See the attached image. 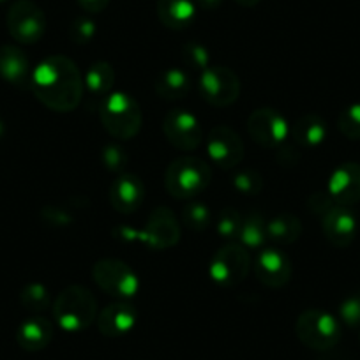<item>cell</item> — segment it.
<instances>
[{"label": "cell", "instance_id": "cell-1", "mask_svg": "<svg viewBox=\"0 0 360 360\" xmlns=\"http://www.w3.org/2000/svg\"><path fill=\"white\" fill-rule=\"evenodd\" d=\"M30 90L46 108L72 112L82 103L85 82L78 65L65 55H51L32 69Z\"/></svg>", "mask_w": 360, "mask_h": 360}, {"label": "cell", "instance_id": "cell-2", "mask_svg": "<svg viewBox=\"0 0 360 360\" xmlns=\"http://www.w3.org/2000/svg\"><path fill=\"white\" fill-rule=\"evenodd\" d=\"M53 318L65 332H82L98 320V300L89 288L71 285L53 300Z\"/></svg>", "mask_w": 360, "mask_h": 360}, {"label": "cell", "instance_id": "cell-3", "mask_svg": "<svg viewBox=\"0 0 360 360\" xmlns=\"http://www.w3.org/2000/svg\"><path fill=\"white\" fill-rule=\"evenodd\" d=\"M210 166L195 155H182L169 162L165 173V188L173 198L189 200L203 193L210 184Z\"/></svg>", "mask_w": 360, "mask_h": 360}, {"label": "cell", "instance_id": "cell-4", "mask_svg": "<svg viewBox=\"0 0 360 360\" xmlns=\"http://www.w3.org/2000/svg\"><path fill=\"white\" fill-rule=\"evenodd\" d=\"M99 117L105 129L117 140H131L141 129V108L133 96L110 92L99 106Z\"/></svg>", "mask_w": 360, "mask_h": 360}, {"label": "cell", "instance_id": "cell-5", "mask_svg": "<svg viewBox=\"0 0 360 360\" xmlns=\"http://www.w3.org/2000/svg\"><path fill=\"white\" fill-rule=\"evenodd\" d=\"M297 338L304 346L316 352H328L341 339V323L323 309H306L295 323Z\"/></svg>", "mask_w": 360, "mask_h": 360}, {"label": "cell", "instance_id": "cell-6", "mask_svg": "<svg viewBox=\"0 0 360 360\" xmlns=\"http://www.w3.org/2000/svg\"><path fill=\"white\" fill-rule=\"evenodd\" d=\"M92 278L103 292L120 300L133 299L140 290V279L136 272L122 259L105 258L96 262Z\"/></svg>", "mask_w": 360, "mask_h": 360}, {"label": "cell", "instance_id": "cell-7", "mask_svg": "<svg viewBox=\"0 0 360 360\" xmlns=\"http://www.w3.org/2000/svg\"><path fill=\"white\" fill-rule=\"evenodd\" d=\"M251 266L249 251L240 242H228L214 252L209 263V276L219 286L230 288L245 279Z\"/></svg>", "mask_w": 360, "mask_h": 360}, {"label": "cell", "instance_id": "cell-8", "mask_svg": "<svg viewBox=\"0 0 360 360\" xmlns=\"http://www.w3.org/2000/svg\"><path fill=\"white\" fill-rule=\"evenodd\" d=\"M198 90L203 101L216 108H224L238 99L240 79L230 68L210 65L200 75Z\"/></svg>", "mask_w": 360, "mask_h": 360}, {"label": "cell", "instance_id": "cell-9", "mask_svg": "<svg viewBox=\"0 0 360 360\" xmlns=\"http://www.w3.org/2000/svg\"><path fill=\"white\" fill-rule=\"evenodd\" d=\"M8 30L22 44H36L46 30V16L32 0H16L8 11Z\"/></svg>", "mask_w": 360, "mask_h": 360}, {"label": "cell", "instance_id": "cell-10", "mask_svg": "<svg viewBox=\"0 0 360 360\" xmlns=\"http://www.w3.org/2000/svg\"><path fill=\"white\" fill-rule=\"evenodd\" d=\"M162 133L166 140L179 150H195L203 140V129L196 115L184 108L169 110L162 120Z\"/></svg>", "mask_w": 360, "mask_h": 360}, {"label": "cell", "instance_id": "cell-11", "mask_svg": "<svg viewBox=\"0 0 360 360\" xmlns=\"http://www.w3.org/2000/svg\"><path fill=\"white\" fill-rule=\"evenodd\" d=\"M248 131L262 147L276 148L290 138V124L274 108H258L248 120Z\"/></svg>", "mask_w": 360, "mask_h": 360}, {"label": "cell", "instance_id": "cell-12", "mask_svg": "<svg viewBox=\"0 0 360 360\" xmlns=\"http://www.w3.org/2000/svg\"><path fill=\"white\" fill-rule=\"evenodd\" d=\"M131 238L159 251V249L173 248L179 242L180 228L172 210L159 207L148 217L147 228L143 231H136L133 237H127L126 240H131Z\"/></svg>", "mask_w": 360, "mask_h": 360}, {"label": "cell", "instance_id": "cell-13", "mask_svg": "<svg viewBox=\"0 0 360 360\" xmlns=\"http://www.w3.org/2000/svg\"><path fill=\"white\" fill-rule=\"evenodd\" d=\"M210 161L223 169L237 168L244 159V143L233 129L226 126L214 127L207 138Z\"/></svg>", "mask_w": 360, "mask_h": 360}, {"label": "cell", "instance_id": "cell-14", "mask_svg": "<svg viewBox=\"0 0 360 360\" xmlns=\"http://www.w3.org/2000/svg\"><path fill=\"white\" fill-rule=\"evenodd\" d=\"M255 272L259 283L269 288H281L292 279L293 266L288 256L276 248L259 249L255 262Z\"/></svg>", "mask_w": 360, "mask_h": 360}, {"label": "cell", "instance_id": "cell-15", "mask_svg": "<svg viewBox=\"0 0 360 360\" xmlns=\"http://www.w3.org/2000/svg\"><path fill=\"white\" fill-rule=\"evenodd\" d=\"M327 193L335 205L352 207L360 202V162H342L332 172Z\"/></svg>", "mask_w": 360, "mask_h": 360}, {"label": "cell", "instance_id": "cell-16", "mask_svg": "<svg viewBox=\"0 0 360 360\" xmlns=\"http://www.w3.org/2000/svg\"><path fill=\"white\" fill-rule=\"evenodd\" d=\"M321 230L325 238L335 248H348L356 237L359 223L349 207L335 205L321 219Z\"/></svg>", "mask_w": 360, "mask_h": 360}, {"label": "cell", "instance_id": "cell-17", "mask_svg": "<svg viewBox=\"0 0 360 360\" xmlns=\"http://www.w3.org/2000/svg\"><path fill=\"white\" fill-rule=\"evenodd\" d=\"M145 188L140 176L133 173H120L110 188V203L120 214H133L141 207Z\"/></svg>", "mask_w": 360, "mask_h": 360}, {"label": "cell", "instance_id": "cell-18", "mask_svg": "<svg viewBox=\"0 0 360 360\" xmlns=\"http://www.w3.org/2000/svg\"><path fill=\"white\" fill-rule=\"evenodd\" d=\"M138 321V311L127 302H115L98 313L99 332L106 338H122L134 328Z\"/></svg>", "mask_w": 360, "mask_h": 360}, {"label": "cell", "instance_id": "cell-19", "mask_svg": "<svg viewBox=\"0 0 360 360\" xmlns=\"http://www.w3.org/2000/svg\"><path fill=\"white\" fill-rule=\"evenodd\" d=\"M29 58L18 46L6 44L0 48V78L15 86L30 85Z\"/></svg>", "mask_w": 360, "mask_h": 360}, {"label": "cell", "instance_id": "cell-20", "mask_svg": "<svg viewBox=\"0 0 360 360\" xmlns=\"http://www.w3.org/2000/svg\"><path fill=\"white\" fill-rule=\"evenodd\" d=\"M53 339V325L43 316H32L23 321L16 330V341L25 352H41Z\"/></svg>", "mask_w": 360, "mask_h": 360}, {"label": "cell", "instance_id": "cell-21", "mask_svg": "<svg viewBox=\"0 0 360 360\" xmlns=\"http://www.w3.org/2000/svg\"><path fill=\"white\" fill-rule=\"evenodd\" d=\"M159 22L172 30H184L195 22V0H158Z\"/></svg>", "mask_w": 360, "mask_h": 360}, {"label": "cell", "instance_id": "cell-22", "mask_svg": "<svg viewBox=\"0 0 360 360\" xmlns=\"http://www.w3.org/2000/svg\"><path fill=\"white\" fill-rule=\"evenodd\" d=\"M327 124L321 117L314 115V113H306V115L299 117L295 122L290 126V136L295 141L299 147L314 148L321 145L327 138Z\"/></svg>", "mask_w": 360, "mask_h": 360}, {"label": "cell", "instance_id": "cell-23", "mask_svg": "<svg viewBox=\"0 0 360 360\" xmlns=\"http://www.w3.org/2000/svg\"><path fill=\"white\" fill-rule=\"evenodd\" d=\"M189 89H191V78L188 72L180 68H169L161 72V76L155 82V92L159 98L168 99V101H175V99H182L188 96Z\"/></svg>", "mask_w": 360, "mask_h": 360}, {"label": "cell", "instance_id": "cell-24", "mask_svg": "<svg viewBox=\"0 0 360 360\" xmlns=\"http://www.w3.org/2000/svg\"><path fill=\"white\" fill-rule=\"evenodd\" d=\"M302 233V223L297 216L281 214L266 221V237L276 244H292Z\"/></svg>", "mask_w": 360, "mask_h": 360}, {"label": "cell", "instance_id": "cell-25", "mask_svg": "<svg viewBox=\"0 0 360 360\" xmlns=\"http://www.w3.org/2000/svg\"><path fill=\"white\" fill-rule=\"evenodd\" d=\"M83 82L90 94L105 99L112 92V86L115 83V71L108 62H94L86 71Z\"/></svg>", "mask_w": 360, "mask_h": 360}, {"label": "cell", "instance_id": "cell-26", "mask_svg": "<svg viewBox=\"0 0 360 360\" xmlns=\"http://www.w3.org/2000/svg\"><path fill=\"white\" fill-rule=\"evenodd\" d=\"M240 244L245 249H263L265 242L269 240L266 237V221L262 214L252 212L242 221L240 237H238Z\"/></svg>", "mask_w": 360, "mask_h": 360}, {"label": "cell", "instance_id": "cell-27", "mask_svg": "<svg viewBox=\"0 0 360 360\" xmlns=\"http://www.w3.org/2000/svg\"><path fill=\"white\" fill-rule=\"evenodd\" d=\"M20 302L27 307L29 311L34 313H41V311H46L50 307L51 299L50 292L44 285L41 283H30L20 293Z\"/></svg>", "mask_w": 360, "mask_h": 360}, {"label": "cell", "instance_id": "cell-28", "mask_svg": "<svg viewBox=\"0 0 360 360\" xmlns=\"http://www.w3.org/2000/svg\"><path fill=\"white\" fill-rule=\"evenodd\" d=\"M182 62L186 68L202 75L207 68H210V51L202 43H186L182 48Z\"/></svg>", "mask_w": 360, "mask_h": 360}, {"label": "cell", "instance_id": "cell-29", "mask_svg": "<svg viewBox=\"0 0 360 360\" xmlns=\"http://www.w3.org/2000/svg\"><path fill=\"white\" fill-rule=\"evenodd\" d=\"M242 216L233 209H224L221 210L219 219H217V233L219 237H223L224 240H235V238L240 237V230H242Z\"/></svg>", "mask_w": 360, "mask_h": 360}, {"label": "cell", "instance_id": "cell-30", "mask_svg": "<svg viewBox=\"0 0 360 360\" xmlns=\"http://www.w3.org/2000/svg\"><path fill=\"white\" fill-rule=\"evenodd\" d=\"M338 127L349 140H360V103L346 106L339 113Z\"/></svg>", "mask_w": 360, "mask_h": 360}, {"label": "cell", "instance_id": "cell-31", "mask_svg": "<svg viewBox=\"0 0 360 360\" xmlns=\"http://www.w3.org/2000/svg\"><path fill=\"white\" fill-rule=\"evenodd\" d=\"M233 188L244 196H256L263 189V179L256 169H240L233 176Z\"/></svg>", "mask_w": 360, "mask_h": 360}, {"label": "cell", "instance_id": "cell-32", "mask_svg": "<svg viewBox=\"0 0 360 360\" xmlns=\"http://www.w3.org/2000/svg\"><path fill=\"white\" fill-rule=\"evenodd\" d=\"M182 223H184L189 230H205L210 223L209 207L203 205V203H189V205H186L184 210H182Z\"/></svg>", "mask_w": 360, "mask_h": 360}, {"label": "cell", "instance_id": "cell-33", "mask_svg": "<svg viewBox=\"0 0 360 360\" xmlns=\"http://www.w3.org/2000/svg\"><path fill=\"white\" fill-rule=\"evenodd\" d=\"M339 318L352 328H360V293L348 295L339 306Z\"/></svg>", "mask_w": 360, "mask_h": 360}, {"label": "cell", "instance_id": "cell-34", "mask_svg": "<svg viewBox=\"0 0 360 360\" xmlns=\"http://www.w3.org/2000/svg\"><path fill=\"white\" fill-rule=\"evenodd\" d=\"M96 32H98V27L86 16H79L69 27V34H71V39L78 44H86L94 39Z\"/></svg>", "mask_w": 360, "mask_h": 360}, {"label": "cell", "instance_id": "cell-35", "mask_svg": "<svg viewBox=\"0 0 360 360\" xmlns=\"http://www.w3.org/2000/svg\"><path fill=\"white\" fill-rule=\"evenodd\" d=\"M101 158L106 169H110V172L113 173L120 172V169L124 168V165L127 162L126 152H124L119 145H106V147L103 148Z\"/></svg>", "mask_w": 360, "mask_h": 360}, {"label": "cell", "instance_id": "cell-36", "mask_svg": "<svg viewBox=\"0 0 360 360\" xmlns=\"http://www.w3.org/2000/svg\"><path fill=\"white\" fill-rule=\"evenodd\" d=\"M307 205H309L311 212L320 214V216L323 217L332 207H335V203L328 193H313V195L309 196V200H307Z\"/></svg>", "mask_w": 360, "mask_h": 360}, {"label": "cell", "instance_id": "cell-37", "mask_svg": "<svg viewBox=\"0 0 360 360\" xmlns=\"http://www.w3.org/2000/svg\"><path fill=\"white\" fill-rule=\"evenodd\" d=\"M76 2H78V6L83 9V11L96 13V15L105 11L110 4V0H76Z\"/></svg>", "mask_w": 360, "mask_h": 360}, {"label": "cell", "instance_id": "cell-38", "mask_svg": "<svg viewBox=\"0 0 360 360\" xmlns=\"http://www.w3.org/2000/svg\"><path fill=\"white\" fill-rule=\"evenodd\" d=\"M203 9H216L223 4V0H196Z\"/></svg>", "mask_w": 360, "mask_h": 360}, {"label": "cell", "instance_id": "cell-39", "mask_svg": "<svg viewBox=\"0 0 360 360\" xmlns=\"http://www.w3.org/2000/svg\"><path fill=\"white\" fill-rule=\"evenodd\" d=\"M235 2L242 8H255L256 4H259V0H235Z\"/></svg>", "mask_w": 360, "mask_h": 360}, {"label": "cell", "instance_id": "cell-40", "mask_svg": "<svg viewBox=\"0 0 360 360\" xmlns=\"http://www.w3.org/2000/svg\"><path fill=\"white\" fill-rule=\"evenodd\" d=\"M2 134H4V122L0 120V136H2Z\"/></svg>", "mask_w": 360, "mask_h": 360}, {"label": "cell", "instance_id": "cell-41", "mask_svg": "<svg viewBox=\"0 0 360 360\" xmlns=\"http://www.w3.org/2000/svg\"><path fill=\"white\" fill-rule=\"evenodd\" d=\"M2 2H6V0H0V4H2Z\"/></svg>", "mask_w": 360, "mask_h": 360}]
</instances>
